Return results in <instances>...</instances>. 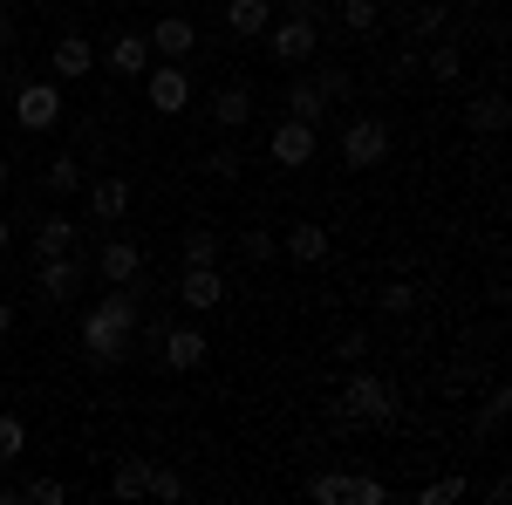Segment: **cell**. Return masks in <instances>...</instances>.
Wrapping results in <instances>:
<instances>
[{"mask_svg":"<svg viewBox=\"0 0 512 505\" xmlns=\"http://www.w3.org/2000/svg\"><path fill=\"white\" fill-rule=\"evenodd\" d=\"M137 328H144V314H137V294H103L96 308L82 314V355L96 362V369H117L123 355L137 349Z\"/></svg>","mask_w":512,"mask_h":505,"instance_id":"obj_1","label":"cell"},{"mask_svg":"<svg viewBox=\"0 0 512 505\" xmlns=\"http://www.w3.org/2000/svg\"><path fill=\"white\" fill-rule=\"evenodd\" d=\"M390 157V123L383 117H355L349 130H342V164L349 171H376Z\"/></svg>","mask_w":512,"mask_h":505,"instance_id":"obj_2","label":"cell"},{"mask_svg":"<svg viewBox=\"0 0 512 505\" xmlns=\"http://www.w3.org/2000/svg\"><path fill=\"white\" fill-rule=\"evenodd\" d=\"M144 103L158 110V117H178L185 103H192V76H185V62H158V69H144Z\"/></svg>","mask_w":512,"mask_h":505,"instance_id":"obj_3","label":"cell"},{"mask_svg":"<svg viewBox=\"0 0 512 505\" xmlns=\"http://www.w3.org/2000/svg\"><path fill=\"white\" fill-rule=\"evenodd\" d=\"M342 410H349L355 424H396V396H390V383H383V376H349Z\"/></svg>","mask_w":512,"mask_h":505,"instance_id":"obj_4","label":"cell"},{"mask_svg":"<svg viewBox=\"0 0 512 505\" xmlns=\"http://www.w3.org/2000/svg\"><path fill=\"white\" fill-rule=\"evenodd\" d=\"M7 103H14V123L21 130H55L62 123V89L55 82H21Z\"/></svg>","mask_w":512,"mask_h":505,"instance_id":"obj_5","label":"cell"},{"mask_svg":"<svg viewBox=\"0 0 512 505\" xmlns=\"http://www.w3.org/2000/svg\"><path fill=\"white\" fill-rule=\"evenodd\" d=\"M267 151H274V164L301 171V164H315L321 130H315V123H301V117H280V123H274V137H267Z\"/></svg>","mask_w":512,"mask_h":505,"instance_id":"obj_6","label":"cell"},{"mask_svg":"<svg viewBox=\"0 0 512 505\" xmlns=\"http://www.w3.org/2000/svg\"><path fill=\"white\" fill-rule=\"evenodd\" d=\"M267 48H274V62H308V55L321 48V28H315V21H301V14L267 21Z\"/></svg>","mask_w":512,"mask_h":505,"instance_id":"obj_7","label":"cell"},{"mask_svg":"<svg viewBox=\"0 0 512 505\" xmlns=\"http://www.w3.org/2000/svg\"><path fill=\"white\" fill-rule=\"evenodd\" d=\"M158 355H164V369L192 376V369H205L212 342H205V328H164V335H158Z\"/></svg>","mask_w":512,"mask_h":505,"instance_id":"obj_8","label":"cell"},{"mask_svg":"<svg viewBox=\"0 0 512 505\" xmlns=\"http://www.w3.org/2000/svg\"><path fill=\"white\" fill-rule=\"evenodd\" d=\"M144 41L158 48L164 62H185V55L198 48V21H185V14H158V21L144 28Z\"/></svg>","mask_w":512,"mask_h":505,"instance_id":"obj_9","label":"cell"},{"mask_svg":"<svg viewBox=\"0 0 512 505\" xmlns=\"http://www.w3.org/2000/svg\"><path fill=\"white\" fill-rule=\"evenodd\" d=\"M178 301H185L192 314H212L219 301H226V273L219 267H185L178 273Z\"/></svg>","mask_w":512,"mask_h":505,"instance_id":"obj_10","label":"cell"},{"mask_svg":"<svg viewBox=\"0 0 512 505\" xmlns=\"http://www.w3.org/2000/svg\"><path fill=\"white\" fill-rule=\"evenodd\" d=\"M76 287H82V260H76V253H55V260H41V280H35L41 301H76Z\"/></svg>","mask_w":512,"mask_h":505,"instance_id":"obj_11","label":"cell"},{"mask_svg":"<svg viewBox=\"0 0 512 505\" xmlns=\"http://www.w3.org/2000/svg\"><path fill=\"white\" fill-rule=\"evenodd\" d=\"M280 253H287V260H301V267H321V260H328V226L301 219L294 233H280Z\"/></svg>","mask_w":512,"mask_h":505,"instance_id":"obj_12","label":"cell"},{"mask_svg":"<svg viewBox=\"0 0 512 505\" xmlns=\"http://www.w3.org/2000/svg\"><path fill=\"white\" fill-rule=\"evenodd\" d=\"M96 273H103V280H110V287H130V280H137V273H144V253H137V246H130V239H110V246H103V253H96Z\"/></svg>","mask_w":512,"mask_h":505,"instance_id":"obj_13","label":"cell"},{"mask_svg":"<svg viewBox=\"0 0 512 505\" xmlns=\"http://www.w3.org/2000/svg\"><path fill=\"white\" fill-rule=\"evenodd\" d=\"M212 123H219V130H246V123H253V89H246V82H226V89L212 96Z\"/></svg>","mask_w":512,"mask_h":505,"instance_id":"obj_14","label":"cell"},{"mask_svg":"<svg viewBox=\"0 0 512 505\" xmlns=\"http://www.w3.org/2000/svg\"><path fill=\"white\" fill-rule=\"evenodd\" d=\"M110 69H117V76H144V69H151V41H144V28H123V35L110 41Z\"/></svg>","mask_w":512,"mask_h":505,"instance_id":"obj_15","label":"cell"},{"mask_svg":"<svg viewBox=\"0 0 512 505\" xmlns=\"http://www.w3.org/2000/svg\"><path fill=\"white\" fill-rule=\"evenodd\" d=\"M267 21H274V0H226V28H233L239 41L267 35Z\"/></svg>","mask_w":512,"mask_h":505,"instance_id":"obj_16","label":"cell"},{"mask_svg":"<svg viewBox=\"0 0 512 505\" xmlns=\"http://www.w3.org/2000/svg\"><path fill=\"white\" fill-rule=\"evenodd\" d=\"M287 117H301V123H315V130H321V117H328V96L315 89V76H294V82H287Z\"/></svg>","mask_w":512,"mask_h":505,"instance_id":"obj_17","label":"cell"},{"mask_svg":"<svg viewBox=\"0 0 512 505\" xmlns=\"http://www.w3.org/2000/svg\"><path fill=\"white\" fill-rule=\"evenodd\" d=\"M96 69V41L89 35H62L55 41V76H89Z\"/></svg>","mask_w":512,"mask_h":505,"instance_id":"obj_18","label":"cell"},{"mask_svg":"<svg viewBox=\"0 0 512 505\" xmlns=\"http://www.w3.org/2000/svg\"><path fill=\"white\" fill-rule=\"evenodd\" d=\"M82 192H89V212H96V219H123V212H130V185H123V178H96V185H82Z\"/></svg>","mask_w":512,"mask_h":505,"instance_id":"obj_19","label":"cell"},{"mask_svg":"<svg viewBox=\"0 0 512 505\" xmlns=\"http://www.w3.org/2000/svg\"><path fill=\"white\" fill-rule=\"evenodd\" d=\"M69 246H76V219L48 212V219L35 226V253H41V260H55V253H69Z\"/></svg>","mask_w":512,"mask_h":505,"instance_id":"obj_20","label":"cell"},{"mask_svg":"<svg viewBox=\"0 0 512 505\" xmlns=\"http://www.w3.org/2000/svg\"><path fill=\"white\" fill-rule=\"evenodd\" d=\"M110 492H117V499H144V492H151V458H123V465L110 471Z\"/></svg>","mask_w":512,"mask_h":505,"instance_id":"obj_21","label":"cell"},{"mask_svg":"<svg viewBox=\"0 0 512 505\" xmlns=\"http://www.w3.org/2000/svg\"><path fill=\"white\" fill-rule=\"evenodd\" d=\"M506 96H499V89H492V96H472V110H465V123H472V130H485V137H499V130H506Z\"/></svg>","mask_w":512,"mask_h":505,"instance_id":"obj_22","label":"cell"},{"mask_svg":"<svg viewBox=\"0 0 512 505\" xmlns=\"http://www.w3.org/2000/svg\"><path fill=\"white\" fill-rule=\"evenodd\" d=\"M335 14H342L349 35H376V28H383V7H376V0H342Z\"/></svg>","mask_w":512,"mask_h":505,"instance_id":"obj_23","label":"cell"},{"mask_svg":"<svg viewBox=\"0 0 512 505\" xmlns=\"http://www.w3.org/2000/svg\"><path fill=\"white\" fill-rule=\"evenodd\" d=\"M41 185H48V192H82V157H48V171H41Z\"/></svg>","mask_w":512,"mask_h":505,"instance_id":"obj_24","label":"cell"},{"mask_svg":"<svg viewBox=\"0 0 512 505\" xmlns=\"http://www.w3.org/2000/svg\"><path fill=\"white\" fill-rule=\"evenodd\" d=\"M185 267H219V233L212 226H192L185 233Z\"/></svg>","mask_w":512,"mask_h":505,"instance_id":"obj_25","label":"cell"},{"mask_svg":"<svg viewBox=\"0 0 512 505\" xmlns=\"http://www.w3.org/2000/svg\"><path fill=\"white\" fill-rule=\"evenodd\" d=\"M308 499H321V505H349V471H315V478H308Z\"/></svg>","mask_w":512,"mask_h":505,"instance_id":"obj_26","label":"cell"},{"mask_svg":"<svg viewBox=\"0 0 512 505\" xmlns=\"http://www.w3.org/2000/svg\"><path fill=\"white\" fill-rule=\"evenodd\" d=\"M458 69H465V55H458L451 41H437L431 55H424V76H431V82H458Z\"/></svg>","mask_w":512,"mask_h":505,"instance_id":"obj_27","label":"cell"},{"mask_svg":"<svg viewBox=\"0 0 512 505\" xmlns=\"http://www.w3.org/2000/svg\"><path fill=\"white\" fill-rule=\"evenodd\" d=\"M376 308H383V314H410V308H417V287H410V280H390V287H376Z\"/></svg>","mask_w":512,"mask_h":505,"instance_id":"obj_28","label":"cell"},{"mask_svg":"<svg viewBox=\"0 0 512 505\" xmlns=\"http://www.w3.org/2000/svg\"><path fill=\"white\" fill-rule=\"evenodd\" d=\"M21 451H28V424L21 417H0V465H14Z\"/></svg>","mask_w":512,"mask_h":505,"instance_id":"obj_29","label":"cell"},{"mask_svg":"<svg viewBox=\"0 0 512 505\" xmlns=\"http://www.w3.org/2000/svg\"><path fill=\"white\" fill-rule=\"evenodd\" d=\"M315 89L328 96V103H349V96H355V76H349V69H321Z\"/></svg>","mask_w":512,"mask_h":505,"instance_id":"obj_30","label":"cell"},{"mask_svg":"<svg viewBox=\"0 0 512 505\" xmlns=\"http://www.w3.org/2000/svg\"><path fill=\"white\" fill-rule=\"evenodd\" d=\"M239 246H246V260H253V267H267V260H274V253H280V239L267 233V226H253V233L239 239Z\"/></svg>","mask_w":512,"mask_h":505,"instance_id":"obj_31","label":"cell"},{"mask_svg":"<svg viewBox=\"0 0 512 505\" xmlns=\"http://www.w3.org/2000/svg\"><path fill=\"white\" fill-rule=\"evenodd\" d=\"M185 492H192V485H185V478H178V471H164V465H151V499H185Z\"/></svg>","mask_w":512,"mask_h":505,"instance_id":"obj_32","label":"cell"},{"mask_svg":"<svg viewBox=\"0 0 512 505\" xmlns=\"http://www.w3.org/2000/svg\"><path fill=\"white\" fill-rule=\"evenodd\" d=\"M21 499H35V505H62V499H69V485H62V478H28V485H21Z\"/></svg>","mask_w":512,"mask_h":505,"instance_id":"obj_33","label":"cell"},{"mask_svg":"<svg viewBox=\"0 0 512 505\" xmlns=\"http://www.w3.org/2000/svg\"><path fill=\"white\" fill-rule=\"evenodd\" d=\"M465 492H472L465 478H437V485H424V492H417V505H451V499H465Z\"/></svg>","mask_w":512,"mask_h":505,"instance_id":"obj_34","label":"cell"},{"mask_svg":"<svg viewBox=\"0 0 512 505\" xmlns=\"http://www.w3.org/2000/svg\"><path fill=\"white\" fill-rule=\"evenodd\" d=\"M444 21H451V14H444L437 0H431V7H417V14H410V28H417L424 41H431V35H444Z\"/></svg>","mask_w":512,"mask_h":505,"instance_id":"obj_35","label":"cell"},{"mask_svg":"<svg viewBox=\"0 0 512 505\" xmlns=\"http://www.w3.org/2000/svg\"><path fill=\"white\" fill-rule=\"evenodd\" d=\"M205 171H212V178H239L246 164H239V151H233V144H219V151L205 157Z\"/></svg>","mask_w":512,"mask_h":505,"instance_id":"obj_36","label":"cell"},{"mask_svg":"<svg viewBox=\"0 0 512 505\" xmlns=\"http://www.w3.org/2000/svg\"><path fill=\"white\" fill-rule=\"evenodd\" d=\"M390 492H383V478H349V505H383Z\"/></svg>","mask_w":512,"mask_h":505,"instance_id":"obj_37","label":"cell"},{"mask_svg":"<svg viewBox=\"0 0 512 505\" xmlns=\"http://www.w3.org/2000/svg\"><path fill=\"white\" fill-rule=\"evenodd\" d=\"M506 410H512V389H492V396H485V424L499 430V424H506Z\"/></svg>","mask_w":512,"mask_h":505,"instance_id":"obj_38","label":"cell"},{"mask_svg":"<svg viewBox=\"0 0 512 505\" xmlns=\"http://www.w3.org/2000/svg\"><path fill=\"white\" fill-rule=\"evenodd\" d=\"M274 7H287V14H301V21H321V14H328V0H274Z\"/></svg>","mask_w":512,"mask_h":505,"instance_id":"obj_39","label":"cell"},{"mask_svg":"<svg viewBox=\"0 0 512 505\" xmlns=\"http://www.w3.org/2000/svg\"><path fill=\"white\" fill-rule=\"evenodd\" d=\"M335 355H342V362H362V355H369V342H362V335H355V328H349V335L335 342Z\"/></svg>","mask_w":512,"mask_h":505,"instance_id":"obj_40","label":"cell"},{"mask_svg":"<svg viewBox=\"0 0 512 505\" xmlns=\"http://www.w3.org/2000/svg\"><path fill=\"white\" fill-rule=\"evenodd\" d=\"M0 48H14V14H7V0H0Z\"/></svg>","mask_w":512,"mask_h":505,"instance_id":"obj_41","label":"cell"},{"mask_svg":"<svg viewBox=\"0 0 512 505\" xmlns=\"http://www.w3.org/2000/svg\"><path fill=\"white\" fill-rule=\"evenodd\" d=\"M7 335H14V308L0 301V342H7Z\"/></svg>","mask_w":512,"mask_h":505,"instance_id":"obj_42","label":"cell"},{"mask_svg":"<svg viewBox=\"0 0 512 505\" xmlns=\"http://www.w3.org/2000/svg\"><path fill=\"white\" fill-rule=\"evenodd\" d=\"M7 239H14V233H7V219H0V253H7Z\"/></svg>","mask_w":512,"mask_h":505,"instance_id":"obj_43","label":"cell"},{"mask_svg":"<svg viewBox=\"0 0 512 505\" xmlns=\"http://www.w3.org/2000/svg\"><path fill=\"white\" fill-rule=\"evenodd\" d=\"M0 192H7V157H0Z\"/></svg>","mask_w":512,"mask_h":505,"instance_id":"obj_44","label":"cell"}]
</instances>
